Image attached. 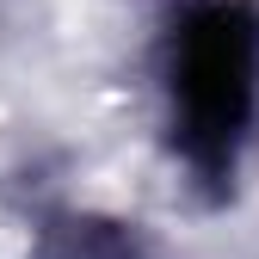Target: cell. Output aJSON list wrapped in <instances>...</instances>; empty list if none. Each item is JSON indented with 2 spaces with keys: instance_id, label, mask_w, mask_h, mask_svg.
<instances>
[{
  "instance_id": "1",
  "label": "cell",
  "mask_w": 259,
  "mask_h": 259,
  "mask_svg": "<svg viewBox=\"0 0 259 259\" xmlns=\"http://www.w3.org/2000/svg\"><path fill=\"white\" fill-rule=\"evenodd\" d=\"M253 99H259V13L241 0H210L173 37L179 142L204 173H222L235 160Z\"/></svg>"
}]
</instances>
